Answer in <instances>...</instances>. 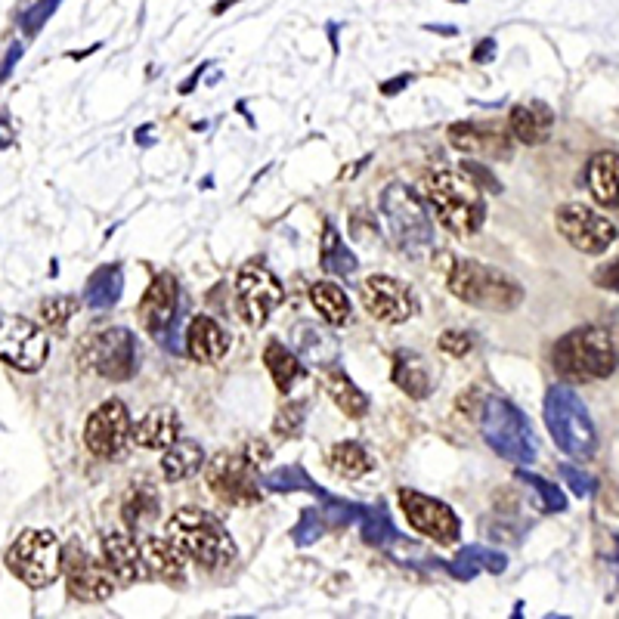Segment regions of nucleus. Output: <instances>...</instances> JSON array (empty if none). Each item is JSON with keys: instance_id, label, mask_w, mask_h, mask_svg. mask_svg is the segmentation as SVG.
<instances>
[{"instance_id": "nucleus-31", "label": "nucleus", "mask_w": 619, "mask_h": 619, "mask_svg": "<svg viewBox=\"0 0 619 619\" xmlns=\"http://www.w3.org/2000/svg\"><path fill=\"white\" fill-rule=\"evenodd\" d=\"M155 514H158V493L152 490V486H146V483L130 486L127 496H124V505H121L124 524L130 530H140V527L149 524Z\"/></svg>"}, {"instance_id": "nucleus-8", "label": "nucleus", "mask_w": 619, "mask_h": 619, "mask_svg": "<svg viewBox=\"0 0 619 619\" xmlns=\"http://www.w3.org/2000/svg\"><path fill=\"white\" fill-rule=\"evenodd\" d=\"M10 573L28 589H44L62 573V545L50 530H22L19 539L7 548Z\"/></svg>"}, {"instance_id": "nucleus-7", "label": "nucleus", "mask_w": 619, "mask_h": 619, "mask_svg": "<svg viewBox=\"0 0 619 619\" xmlns=\"http://www.w3.org/2000/svg\"><path fill=\"white\" fill-rule=\"evenodd\" d=\"M381 220L403 254L409 257H425L434 248V220L421 208L415 192L403 183H390L381 192Z\"/></svg>"}, {"instance_id": "nucleus-28", "label": "nucleus", "mask_w": 619, "mask_h": 619, "mask_svg": "<svg viewBox=\"0 0 619 619\" xmlns=\"http://www.w3.org/2000/svg\"><path fill=\"white\" fill-rule=\"evenodd\" d=\"M295 350H298V360H307L313 366H332L338 360V341L310 322L295 329Z\"/></svg>"}, {"instance_id": "nucleus-24", "label": "nucleus", "mask_w": 619, "mask_h": 619, "mask_svg": "<svg viewBox=\"0 0 619 619\" xmlns=\"http://www.w3.org/2000/svg\"><path fill=\"white\" fill-rule=\"evenodd\" d=\"M143 558L149 576H161L168 582H183L186 576V551L171 536H149L143 542Z\"/></svg>"}, {"instance_id": "nucleus-3", "label": "nucleus", "mask_w": 619, "mask_h": 619, "mask_svg": "<svg viewBox=\"0 0 619 619\" xmlns=\"http://www.w3.org/2000/svg\"><path fill=\"white\" fill-rule=\"evenodd\" d=\"M168 536L186 551V558L205 570H223L239 558L236 542L230 539L226 527L202 508L174 511L168 520Z\"/></svg>"}, {"instance_id": "nucleus-22", "label": "nucleus", "mask_w": 619, "mask_h": 619, "mask_svg": "<svg viewBox=\"0 0 619 619\" xmlns=\"http://www.w3.org/2000/svg\"><path fill=\"white\" fill-rule=\"evenodd\" d=\"M508 124H511L514 140H520L524 146H542V143H548L551 130H555V112H551V106L542 100L520 103L511 109Z\"/></svg>"}, {"instance_id": "nucleus-29", "label": "nucleus", "mask_w": 619, "mask_h": 619, "mask_svg": "<svg viewBox=\"0 0 619 619\" xmlns=\"http://www.w3.org/2000/svg\"><path fill=\"white\" fill-rule=\"evenodd\" d=\"M394 384L403 390V394H409L412 400H425L431 394V375H428V366L421 363V356L415 353H406L400 350L394 356Z\"/></svg>"}, {"instance_id": "nucleus-9", "label": "nucleus", "mask_w": 619, "mask_h": 619, "mask_svg": "<svg viewBox=\"0 0 619 619\" xmlns=\"http://www.w3.org/2000/svg\"><path fill=\"white\" fill-rule=\"evenodd\" d=\"M233 295H236L239 316L251 325V329H260V325L273 316V310L282 304V285L270 267H264L260 260H248L236 276Z\"/></svg>"}, {"instance_id": "nucleus-41", "label": "nucleus", "mask_w": 619, "mask_h": 619, "mask_svg": "<svg viewBox=\"0 0 619 619\" xmlns=\"http://www.w3.org/2000/svg\"><path fill=\"white\" fill-rule=\"evenodd\" d=\"M75 307H78L75 298H62V295H59V298H50V301L41 304V319H44L47 325H62L65 319L75 313Z\"/></svg>"}, {"instance_id": "nucleus-43", "label": "nucleus", "mask_w": 619, "mask_h": 619, "mask_svg": "<svg viewBox=\"0 0 619 619\" xmlns=\"http://www.w3.org/2000/svg\"><path fill=\"white\" fill-rule=\"evenodd\" d=\"M558 471H561V477L567 480V486H570V490H573L579 499H589V496L595 493V480H592L589 474H582L579 468H573V465H561Z\"/></svg>"}, {"instance_id": "nucleus-16", "label": "nucleus", "mask_w": 619, "mask_h": 619, "mask_svg": "<svg viewBox=\"0 0 619 619\" xmlns=\"http://www.w3.org/2000/svg\"><path fill=\"white\" fill-rule=\"evenodd\" d=\"M558 233L582 254H604L616 242V226L585 205H564L555 214Z\"/></svg>"}, {"instance_id": "nucleus-2", "label": "nucleus", "mask_w": 619, "mask_h": 619, "mask_svg": "<svg viewBox=\"0 0 619 619\" xmlns=\"http://www.w3.org/2000/svg\"><path fill=\"white\" fill-rule=\"evenodd\" d=\"M437 220L452 236H474L486 220L483 189L465 171H431L418 183Z\"/></svg>"}, {"instance_id": "nucleus-37", "label": "nucleus", "mask_w": 619, "mask_h": 619, "mask_svg": "<svg viewBox=\"0 0 619 619\" xmlns=\"http://www.w3.org/2000/svg\"><path fill=\"white\" fill-rule=\"evenodd\" d=\"M264 486H267V490H273V493H295V490L319 493L316 486H313V480L301 468H279L270 477H264Z\"/></svg>"}, {"instance_id": "nucleus-47", "label": "nucleus", "mask_w": 619, "mask_h": 619, "mask_svg": "<svg viewBox=\"0 0 619 619\" xmlns=\"http://www.w3.org/2000/svg\"><path fill=\"white\" fill-rule=\"evenodd\" d=\"M493 56H496V41L493 38H486V44H480L474 50V62H490Z\"/></svg>"}, {"instance_id": "nucleus-1", "label": "nucleus", "mask_w": 619, "mask_h": 619, "mask_svg": "<svg viewBox=\"0 0 619 619\" xmlns=\"http://www.w3.org/2000/svg\"><path fill=\"white\" fill-rule=\"evenodd\" d=\"M471 400H474V406H468V403H462V406H465V412L474 415L483 440L490 443L493 452H499L502 459L514 462V465L536 462L539 443H536L530 418L524 412H520L514 403H508L505 397L480 394V390H471Z\"/></svg>"}, {"instance_id": "nucleus-27", "label": "nucleus", "mask_w": 619, "mask_h": 619, "mask_svg": "<svg viewBox=\"0 0 619 619\" xmlns=\"http://www.w3.org/2000/svg\"><path fill=\"white\" fill-rule=\"evenodd\" d=\"M205 465V449L195 440H177L161 455V477L168 483H180L192 474H199Z\"/></svg>"}, {"instance_id": "nucleus-34", "label": "nucleus", "mask_w": 619, "mask_h": 619, "mask_svg": "<svg viewBox=\"0 0 619 619\" xmlns=\"http://www.w3.org/2000/svg\"><path fill=\"white\" fill-rule=\"evenodd\" d=\"M329 465L338 471V474H344V477H366L369 471H372V459H369V452L360 446V443H338V446H332V452H329Z\"/></svg>"}, {"instance_id": "nucleus-35", "label": "nucleus", "mask_w": 619, "mask_h": 619, "mask_svg": "<svg viewBox=\"0 0 619 619\" xmlns=\"http://www.w3.org/2000/svg\"><path fill=\"white\" fill-rule=\"evenodd\" d=\"M118 298H121V270L103 267L87 285V304L93 310H109Z\"/></svg>"}, {"instance_id": "nucleus-12", "label": "nucleus", "mask_w": 619, "mask_h": 619, "mask_svg": "<svg viewBox=\"0 0 619 619\" xmlns=\"http://www.w3.org/2000/svg\"><path fill=\"white\" fill-rule=\"evenodd\" d=\"M62 576H65V589L81 604H100L109 601L115 592V576L96 558H90L78 542H69L62 548Z\"/></svg>"}, {"instance_id": "nucleus-17", "label": "nucleus", "mask_w": 619, "mask_h": 619, "mask_svg": "<svg viewBox=\"0 0 619 619\" xmlns=\"http://www.w3.org/2000/svg\"><path fill=\"white\" fill-rule=\"evenodd\" d=\"M363 307L369 310L372 319L397 325L415 316L418 301H415V291L406 282L378 273L363 282Z\"/></svg>"}, {"instance_id": "nucleus-23", "label": "nucleus", "mask_w": 619, "mask_h": 619, "mask_svg": "<svg viewBox=\"0 0 619 619\" xmlns=\"http://www.w3.org/2000/svg\"><path fill=\"white\" fill-rule=\"evenodd\" d=\"M180 440V418L171 406L149 409L134 425V443L143 449H168Z\"/></svg>"}, {"instance_id": "nucleus-49", "label": "nucleus", "mask_w": 619, "mask_h": 619, "mask_svg": "<svg viewBox=\"0 0 619 619\" xmlns=\"http://www.w3.org/2000/svg\"><path fill=\"white\" fill-rule=\"evenodd\" d=\"M610 542H613V555H607V558H610V564L616 567V576H619V539L610 536Z\"/></svg>"}, {"instance_id": "nucleus-39", "label": "nucleus", "mask_w": 619, "mask_h": 619, "mask_svg": "<svg viewBox=\"0 0 619 619\" xmlns=\"http://www.w3.org/2000/svg\"><path fill=\"white\" fill-rule=\"evenodd\" d=\"M304 418H307L304 403H285V406L279 409L276 421H273V431H276L279 437H288V440H291V437H298V434H301Z\"/></svg>"}, {"instance_id": "nucleus-13", "label": "nucleus", "mask_w": 619, "mask_h": 619, "mask_svg": "<svg viewBox=\"0 0 619 619\" xmlns=\"http://www.w3.org/2000/svg\"><path fill=\"white\" fill-rule=\"evenodd\" d=\"M397 499H400V508H403L409 527L415 533H421L437 545H455L459 542L462 524H459V517H455V511L446 502H440L434 496H425L418 490H406V486L397 493Z\"/></svg>"}, {"instance_id": "nucleus-14", "label": "nucleus", "mask_w": 619, "mask_h": 619, "mask_svg": "<svg viewBox=\"0 0 619 619\" xmlns=\"http://www.w3.org/2000/svg\"><path fill=\"white\" fill-rule=\"evenodd\" d=\"M134 440V425H130V412L121 400L100 403L84 425V443L96 459H118Z\"/></svg>"}, {"instance_id": "nucleus-25", "label": "nucleus", "mask_w": 619, "mask_h": 619, "mask_svg": "<svg viewBox=\"0 0 619 619\" xmlns=\"http://www.w3.org/2000/svg\"><path fill=\"white\" fill-rule=\"evenodd\" d=\"M585 180H589V189L598 205L604 208L619 205V155L616 152L592 155L589 168H585Z\"/></svg>"}, {"instance_id": "nucleus-46", "label": "nucleus", "mask_w": 619, "mask_h": 619, "mask_svg": "<svg viewBox=\"0 0 619 619\" xmlns=\"http://www.w3.org/2000/svg\"><path fill=\"white\" fill-rule=\"evenodd\" d=\"M245 459H248L251 465L267 462V459H270V446H267V443H260V440H251V443H248V452H245Z\"/></svg>"}, {"instance_id": "nucleus-36", "label": "nucleus", "mask_w": 619, "mask_h": 619, "mask_svg": "<svg viewBox=\"0 0 619 619\" xmlns=\"http://www.w3.org/2000/svg\"><path fill=\"white\" fill-rule=\"evenodd\" d=\"M517 480H524V483L530 486V490L539 493V508H542V511H548V514H561V511H567V499H564V493L558 490L555 483H548L545 477L530 474V471H517Z\"/></svg>"}, {"instance_id": "nucleus-26", "label": "nucleus", "mask_w": 619, "mask_h": 619, "mask_svg": "<svg viewBox=\"0 0 619 619\" xmlns=\"http://www.w3.org/2000/svg\"><path fill=\"white\" fill-rule=\"evenodd\" d=\"M322 387H325V394L332 397V403H335L347 418H363V415L369 412L366 394L341 372V366L332 363V366L322 369Z\"/></svg>"}, {"instance_id": "nucleus-11", "label": "nucleus", "mask_w": 619, "mask_h": 619, "mask_svg": "<svg viewBox=\"0 0 619 619\" xmlns=\"http://www.w3.org/2000/svg\"><path fill=\"white\" fill-rule=\"evenodd\" d=\"M47 332L35 319L25 316H0V360L19 372H38L47 360Z\"/></svg>"}, {"instance_id": "nucleus-32", "label": "nucleus", "mask_w": 619, "mask_h": 619, "mask_svg": "<svg viewBox=\"0 0 619 619\" xmlns=\"http://www.w3.org/2000/svg\"><path fill=\"white\" fill-rule=\"evenodd\" d=\"M264 363H267V369H270V375H273V381H276V387L282 390H291V384L298 381V375H301V360H298V353H291L285 344H279V341H270L267 344V350H264Z\"/></svg>"}, {"instance_id": "nucleus-40", "label": "nucleus", "mask_w": 619, "mask_h": 619, "mask_svg": "<svg viewBox=\"0 0 619 619\" xmlns=\"http://www.w3.org/2000/svg\"><path fill=\"white\" fill-rule=\"evenodd\" d=\"M440 353H446V356H452V360H465V356L474 350V341H471V335L468 332H455V329H449V332H443L440 335Z\"/></svg>"}, {"instance_id": "nucleus-45", "label": "nucleus", "mask_w": 619, "mask_h": 619, "mask_svg": "<svg viewBox=\"0 0 619 619\" xmlns=\"http://www.w3.org/2000/svg\"><path fill=\"white\" fill-rule=\"evenodd\" d=\"M592 282L598 288H604V291H616V295H619V257L610 260V264H604V267H598L592 273Z\"/></svg>"}, {"instance_id": "nucleus-10", "label": "nucleus", "mask_w": 619, "mask_h": 619, "mask_svg": "<svg viewBox=\"0 0 619 619\" xmlns=\"http://www.w3.org/2000/svg\"><path fill=\"white\" fill-rule=\"evenodd\" d=\"M208 490L223 502V505H236V508H248L260 502V480L254 474V465L245 459V455H233V452H220L208 462L205 471Z\"/></svg>"}, {"instance_id": "nucleus-5", "label": "nucleus", "mask_w": 619, "mask_h": 619, "mask_svg": "<svg viewBox=\"0 0 619 619\" xmlns=\"http://www.w3.org/2000/svg\"><path fill=\"white\" fill-rule=\"evenodd\" d=\"M449 291L459 301L493 313H511L524 301V288L514 276L477 260H455L449 267Z\"/></svg>"}, {"instance_id": "nucleus-42", "label": "nucleus", "mask_w": 619, "mask_h": 619, "mask_svg": "<svg viewBox=\"0 0 619 619\" xmlns=\"http://www.w3.org/2000/svg\"><path fill=\"white\" fill-rule=\"evenodd\" d=\"M468 555L474 558V564L480 570H490V573H502L508 567V558L502 555V551H493V548H480V545H468L465 548Z\"/></svg>"}, {"instance_id": "nucleus-18", "label": "nucleus", "mask_w": 619, "mask_h": 619, "mask_svg": "<svg viewBox=\"0 0 619 619\" xmlns=\"http://www.w3.org/2000/svg\"><path fill=\"white\" fill-rule=\"evenodd\" d=\"M177 301H180V285L171 273H158L152 285L146 288V295L137 307L140 325L149 335H161L168 325L177 319Z\"/></svg>"}, {"instance_id": "nucleus-20", "label": "nucleus", "mask_w": 619, "mask_h": 619, "mask_svg": "<svg viewBox=\"0 0 619 619\" xmlns=\"http://www.w3.org/2000/svg\"><path fill=\"white\" fill-rule=\"evenodd\" d=\"M103 561L118 582H143L149 579V567L143 548L134 542L127 530H112L103 536Z\"/></svg>"}, {"instance_id": "nucleus-21", "label": "nucleus", "mask_w": 619, "mask_h": 619, "mask_svg": "<svg viewBox=\"0 0 619 619\" xmlns=\"http://www.w3.org/2000/svg\"><path fill=\"white\" fill-rule=\"evenodd\" d=\"M186 347H189V356L195 363L202 366H211V363H220L226 350H230V335H226L223 325L214 319V316H195L189 322V338H186Z\"/></svg>"}, {"instance_id": "nucleus-44", "label": "nucleus", "mask_w": 619, "mask_h": 619, "mask_svg": "<svg viewBox=\"0 0 619 619\" xmlns=\"http://www.w3.org/2000/svg\"><path fill=\"white\" fill-rule=\"evenodd\" d=\"M322 533V524H319V514L316 511H304L301 524L295 527V542L298 545H307V542H316V536Z\"/></svg>"}, {"instance_id": "nucleus-30", "label": "nucleus", "mask_w": 619, "mask_h": 619, "mask_svg": "<svg viewBox=\"0 0 619 619\" xmlns=\"http://www.w3.org/2000/svg\"><path fill=\"white\" fill-rule=\"evenodd\" d=\"M310 301L313 307L319 310V316L329 322V325H344L350 319V298H347V291L329 279H322V282H313L310 285Z\"/></svg>"}, {"instance_id": "nucleus-19", "label": "nucleus", "mask_w": 619, "mask_h": 619, "mask_svg": "<svg viewBox=\"0 0 619 619\" xmlns=\"http://www.w3.org/2000/svg\"><path fill=\"white\" fill-rule=\"evenodd\" d=\"M449 143L465 155H483V158H508L511 155L508 130H502L496 124H474V121L452 124Z\"/></svg>"}, {"instance_id": "nucleus-4", "label": "nucleus", "mask_w": 619, "mask_h": 619, "mask_svg": "<svg viewBox=\"0 0 619 619\" xmlns=\"http://www.w3.org/2000/svg\"><path fill=\"white\" fill-rule=\"evenodd\" d=\"M619 366V341L610 329L585 325L555 344V369L573 381H601Z\"/></svg>"}, {"instance_id": "nucleus-33", "label": "nucleus", "mask_w": 619, "mask_h": 619, "mask_svg": "<svg viewBox=\"0 0 619 619\" xmlns=\"http://www.w3.org/2000/svg\"><path fill=\"white\" fill-rule=\"evenodd\" d=\"M322 267L335 276H350L356 270L353 251L344 245V239L338 236L332 223H325V233H322Z\"/></svg>"}, {"instance_id": "nucleus-48", "label": "nucleus", "mask_w": 619, "mask_h": 619, "mask_svg": "<svg viewBox=\"0 0 619 619\" xmlns=\"http://www.w3.org/2000/svg\"><path fill=\"white\" fill-rule=\"evenodd\" d=\"M403 84H409V75H403V78H397V81H387V84H381V90H384V93H397Z\"/></svg>"}, {"instance_id": "nucleus-50", "label": "nucleus", "mask_w": 619, "mask_h": 619, "mask_svg": "<svg viewBox=\"0 0 619 619\" xmlns=\"http://www.w3.org/2000/svg\"><path fill=\"white\" fill-rule=\"evenodd\" d=\"M455 4H462V0H455Z\"/></svg>"}, {"instance_id": "nucleus-38", "label": "nucleus", "mask_w": 619, "mask_h": 619, "mask_svg": "<svg viewBox=\"0 0 619 619\" xmlns=\"http://www.w3.org/2000/svg\"><path fill=\"white\" fill-rule=\"evenodd\" d=\"M356 517H360L363 524V536L375 545H387L394 542V527H390L387 514L375 511V508H356Z\"/></svg>"}, {"instance_id": "nucleus-6", "label": "nucleus", "mask_w": 619, "mask_h": 619, "mask_svg": "<svg viewBox=\"0 0 619 619\" xmlns=\"http://www.w3.org/2000/svg\"><path fill=\"white\" fill-rule=\"evenodd\" d=\"M545 425L551 431V440H555L558 449H564L570 459L589 462L595 455L598 449L595 421L589 415V406H585L570 387L555 384L545 394Z\"/></svg>"}, {"instance_id": "nucleus-15", "label": "nucleus", "mask_w": 619, "mask_h": 619, "mask_svg": "<svg viewBox=\"0 0 619 619\" xmlns=\"http://www.w3.org/2000/svg\"><path fill=\"white\" fill-rule=\"evenodd\" d=\"M87 347V366L96 369L109 381H127L137 372V338L127 329H106L96 332L90 341H84Z\"/></svg>"}]
</instances>
